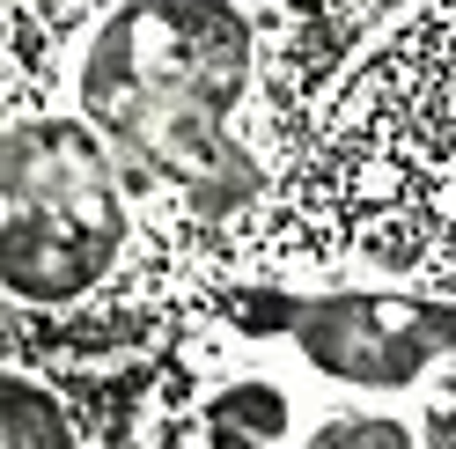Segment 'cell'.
Segmentation results:
<instances>
[{"label": "cell", "mask_w": 456, "mask_h": 449, "mask_svg": "<svg viewBox=\"0 0 456 449\" xmlns=\"http://www.w3.org/2000/svg\"><path fill=\"white\" fill-rule=\"evenodd\" d=\"M74 96L81 118L191 214L228 221L265 192L258 155L228 126L250 96V22L236 0H118L81 45Z\"/></svg>", "instance_id": "1"}, {"label": "cell", "mask_w": 456, "mask_h": 449, "mask_svg": "<svg viewBox=\"0 0 456 449\" xmlns=\"http://www.w3.org/2000/svg\"><path fill=\"white\" fill-rule=\"evenodd\" d=\"M118 148L89 118H22L0 140V288L30 310L81 302L126 250Z\"/></svg>", "instance_id": "2"}, {"label": "cell", "mask_w": 456, "mask_h": 449, "mask_svg": "<svg viewBox=\"0 0 456 449\" xmlns=\"http://www.w3.org/2000/svg\"><path fill=\"white\" fill-rule=\"evenodd\" d=\"M221 317L243 339H288L317 376L354 390H412L427 369L456 361V302L383 295V288H236Z\"/></svg>", "instance_id": "3"}, {"label": "cell", "mask_w": 456, "mask_h": 449, "mask_svg": "<svg viewBox=\"0 0 456 449\" xmlns=\"http://www.w3.org/2000/svg\"><path fill=\"white\" fill-rule=\"evenodd\" d=\"M288 390L265 383V376H243L214 390L207 405H199V442L214 449H265V442H288Z\"/></svg>", "instance_id": "4"}, {"label": "cell", "mask_w": 456, "mask_h": 449, "mask_svg": "<svg viewBox=\"0 0 456 449\" xmlns=\"http://www.w3.org/2000/svg\"><path fill=\"white\" fill-rule=\"evenodd\" d=\"M0 442H8V449H22V442L67 449L74 442V420H67V405L52 398L45 383H30L22 369H8V376H0Z\"/></svg>", "instance_id": "5"}, {"label": "cell", "mask_w": 456, "mask_h": 449, "mask_svg": "<svg viewBox=\"0 0 456 449\" xmlns=\"http://www.w3.org/2000/svg\"><path fill=\"white\" fill-rule=\"evenodd\" d=\"M419 435L390 412H346V420H324L309 428V449H412Z\"/></svg>", "instance_id": "6"}, {"label": "cell", "mask_w": 456, "mask_h": 449, "mask_svg": "<svg viewBox=\"0 0 456 449\" xmlns=\"http://www.w3.org/2000/svg\"><path fill=\"white\" fill-rule=\"evenodd\" d=\"M419 442H435V449H456V376L435 390V405H427V428H419Z\"/></svg>", "instance_id": "7"}]
</instances>
